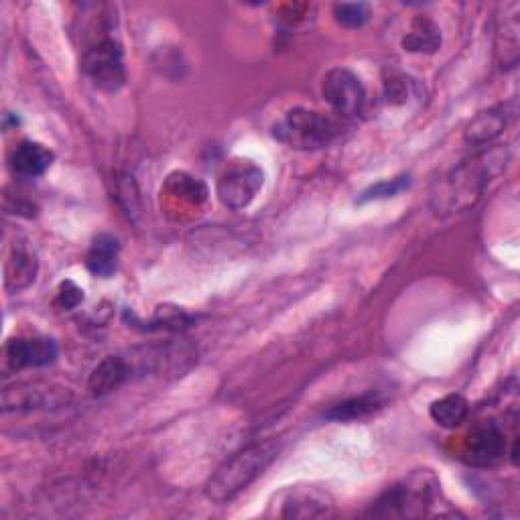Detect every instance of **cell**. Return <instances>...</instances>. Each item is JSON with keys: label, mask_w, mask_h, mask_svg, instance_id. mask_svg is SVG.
Instances as JSON below:
<instances>
[{"label": "cell", "mask_w": 520, "mask_h": 520, "mask_svg": "<svg viewBox=\"0 0 520 520\" xmlns=\"http://www.w3.org/2000/svg\"><path fill=\"white\" fill-rule=\"evenodd\" d=\"M506 453V435L496 421H478L466 435V462L476 468L496 466Z\"/></svg>", "instance_id": "8"}, {"label": "cell", "mask_w": 520, "mask_h": 520, "mask_svg": "<svg viewBox=\"0 0 520 520\" xmlns=\"http://www.w3.org/2000/svg\"><path fill=\"white\" fill-rule=\"evenodd\" d=\"M439 482L431 472H417L403 484L384 492L372 508L374 516H425L435 506Z\"/></svg>", "instance_id": "4"}, {"label": "cell", "mask_w": 520, "mask_h": 520, "mask_svg": "<svg viewBox=\"0 0 520 520\" xmlns=\"http://www.w3.org/2000/svg\"><path fill=\"white\" fill-rule=\"evenodd\" d=\"M72 401V390L53 382H15L3 390V411L59 409Z\"/></svg>", "instance_id": "7"}, {"label": "cell", "mask_w": 520, "mask_h": 520, "mask_svg": "<svg viewBox=\"0 0 520 520\" xmlns=\"http://www.w3.org/2000/svg\"><path fill=\"white\" fill-rule=\"evenodd\" d=\"M431 419L445 429L460 427L470 415V403L462 395H447L429 407Z\"/></svg>", "instance_id": "18"}, {"label": "cell", "mask_w": 520, "mask_h": 520, "mask_svg": "<svg viewBox=\"0 0 520 520\" xmlns=\"http://www.w3.org/2000/svg\"><path fill=\"white\" fill-rule=\"evenodd\" d=\"M5 354L13 370H23L53 364L59 350L51 338H19L7 344Z\"/></svg>", "instance_id": "10"}, {"label": "cell", "mask_w": 520, "mask_h": 520, "mask_svg": "<svg viewBox=\"0 0 520 520\" xmlns=\"http://www.w3.org/2000/svg\"><path fill=\"white\" fill-rule=\"evenodd\" d=\"M334 514V500L328 492L317 488H293L283 500V518H330Z\"/></svg>", "instance_id": "11"}, {"label": "cell", "mask_w": 520, "mask_h": 520, "mask_svg": "<svg viewBox=\"0 0 520 520\" xmlns=\"http://www.w3.org/2000/svg\"><path fill=\"white\" fill-rule=\"evenodd\" d=\"M37 277V256L23 244H17L5 265V285L9 291L27 289Z\"/></svg>", "instance_id": "17"}, {"label": "cell", "mask_w": 520, "mask_h": 520, "mask_svg": "<svg viewBox=\"0 0 520 520\" xmlns=\"http://www.w3.org/2000/svg\"><path fill=\"white\" fill-rule=\"evenodd\" d=\"M336 21L348 29H360L370 19V9L364 3H342L334 7Z\"/></svg>", "instance_id": "24"}, {"label": "cell", "mask_w": 520, "mask_h": 520, "mask_svg": "<svg viewBox=\"0 0 520 520\" xmlns=\"http://www.w3.org/2000/svg\"><path fill=\"white\" fill-rule=\"evenodd\" d=\"M411 183L409 175H401L395 179H384L372 187H368L362 195L358 204H366V202H376V200H388V198H395L401 191H405Z\"/></svg>", "instance_id": "22"}, {"label": "cell", "mask_w": 520, "mask_h": 520, "mask_svg": "<svg viewBox=\"0 0 520 520\" xmlns=\"http://www.w3.org/2000/svg\"><path fill=\"white\" fill-rule=\"evenodd\" d=\"M508 159L504 147H492L466 159L433 185L431 210L437 216H453L474 208L486 187L506 169Z\"/></svg>", "instance_id": "1"}, {"label": "cell", "mask_w": 520, "mask_h": 520, "mask_svg": "<svg viewBox=\"0 0 520 520\" xmlns=\"http://www.w3.org/2000/svg\"><path fill=\"white\" fill-rule=\"evenodd\" d=\"M279 451L281 443L273 437L246 445L210 478L206 484V496L216 504L230 502L277 460Z\"/></svg>", "instance_id": "2"}, {"label": "cell", "mask_w": 520, "mask_h": 520, "mask_svg": "<svg viewBox=\"0 0 520 520\" xmlns=\"http://www.w3.org/2000/svg\"><path fill=\"white\" fill-rule=\"evenodd\" d=\"M273 137L295 151H319L340 137V124L323 112L293 108L273 124Z\"/></svg>", "instance_id": "3"}, {"label": "cell", "mask_w": 520, "mask_h": 520, "mask_svg": "<svg viewBox=\"0 0 520 520\" xmlns=\"http://www.w3.org/2000/svg\"><path fill=\"white\" fill-rule=\"evenodd\" d=\"M439 45H441V31L427 17H419L403 39L405 51H413V53H433L439 49Z\"/></svg>", "instance_id": "20"}, {"label": "cell", "mask_w": 520, "mask_h": 520, "mask_svg": "<svg viewBox=\"0 0 520 520\" xmlns=\"http://www.w3.org/2000/svg\"><path fill=\"white\" fill-rule=\"evenodd\" d=\"M167 191L173 195H181V198L189 204H204L208 198V189L202 181L193 179L187 173H173L167 177Z\"/></svg>", "instance_id": "21"}, {"label": "cell", "mask_w": 520, "mask_h": 520, "mask_svg": "<svg viewBox=\"0 0 520 520\" xmlns=\"http://www.w3.org/2000/svg\"><path fill=\"white\" fill-rule=\"evenodd\" d=\"M84 301V291L74 283V281H63L57 289V297H55V303L61 307V309H76L80 303Z\"/></svg>", "instance_id": "26"}, {"label": "cell", "mask_w": 520, "mask_h": 520, "mask_svg": "<svg viewBox=\"0 0 520 520\" xmlns=\"http://www.w3.org/2000/svg\"><path fill=\"white\" fill-rule=\"evenodd\" d=\"M118 258H120L118 238L112 234H98L88 250L86 267L92 275L100 279H108L118 269Z\"/></svg>", "instance_id": "16"}, {"label": "cell", "mask_w": 520, "mask_h": 520, "mask_svg": "<svg viewBox=\"0 0 520 520\" xmlns=\"http://www.w3.org/2000/svg\"><path fill=\"white\" fill-rule=\"evenodd\" d=\"M386 88V98L388 102L393 104H405L411 96V92L417 88V82L403 76V74H393L390 78H386L384 82Z\"/></svg>", "instance_id": "25"}, {"label": "cell", "mask_w": 520, "mask_h": 520, "mask_svg": "<svg viewBox=\"0 0 520 520\" xmlns=\"http://www.w3.org/2000/svg\"><path fill=\"white\" fill-rule=\"evenodd\" d=\"M116 193H118V200H120V206L124 208L126 216L130 220L139 218L143 212H141V198H139V189H137V183L133 177L128 175H122L118 179V187H116Z\"/></svg>", "instance_id": "23"}, {"label": "cell", "mask_w": 520, "mask_h": 520, "mask_svg": "<svg viewBox=\"0 0 520 520\" xmlns=\"http://www.w3.org/2000/svg\"><path fill=\"white\" fill-rule=\"evenodd\" d=\"M133 376V370H130V364L126 358L122 356H106L90 374L88 386L94 395L102 397L112 393V390L120 388L126 380H130Z\"/></svg>", "instance_id": "14"}, {"label": "cell", "mask_w": 520, "mask_h": 520, "mask_svg": "<svg viewBox=\"0 0 520 520\" xmlns=\"http://www.w3.org/2000/svg\"><path fill=\"white\" fill-rule=\"evenodd\" d=\"M520 5L506 3L496 25V53L502 68H514L520 51Z\"/></svg>", "instance_id": "12"}, {"label": "cell", "mask_w": 520, "mask_h": 520, "mask_svg": "<svg viewBox=\"0 0 520 520\" xmlns=\"http://www.w3.org/2000/svg\"><path fill=\"white\" fill-rule=\"evenodd\" d=\"M84 74L90 82L104 92H118L126 84L124 51L112 37L94 39L82 57Z\"/></svg>", "instance_id": "5"}, {"label": "cell", "mask_w": 520, "mask_h": 520, "mask_svg": "<svg viewBox=\"0 0 520 520\" xmlns=\"http://www.w3.org/2000/svg\"><path fill=\"white\" fill-rule=\"evenodd\" d=\"M380 407H382V399L374 393H366V395L352 397V399H346V401L334 405L328 413H325V419L338 421V423L356 421V419H364V417L376 413Z\"/></svg>", "instance_id": "19"}, {"label": "cell", "mask_w": 520, "mask_h": 520, "mask_svg": "<svg viewBox=\"0 0 520 520\" xmlns=\"http://www.w3.org/2000/svg\"><path fill=\"white\" fill-rule=\"evenodd\" d=\"M510 118H512V112H510L508 104H500V106L480 112L466 128V141L470 145L492 143L494 139H498L502 135V130L508 126Z\"/></svg>", "instance_id": "13"}, {"label": "cell", "mask_w": 520, "mask_h": 520, "mask_svg": "<svg viewBox=\"0 0 520 520\" xmlns=\"http://www.w3.org/2000/svg\"><path fill=\"white\" fill-rule=\"evenodd\" d=\"M53 159H55L53 151L47 149L45 145L35 141H23L21 145L15 147L11 155V167L17 175L33 179L43 175L51 167Z\"/></svg>", "instance_id": "15"}, {"label": "cell", "mask_w": 520, "mask_h": 520, "mask_svg": "<svg viewBox=\"0 0 520 520\" xmlns=\"http://www.w3.org/2000/svg\"><path fill=\"white\" fill-rule=\"evenodd\" d=\"M265 185V171L248 159L228 163L218 179V198L228 210H244Z\"/></svg>", "instance_id": "6"}, {"label": "cell", "mask_w": 520, "mask_h": 520, "mask_svg": "<svg viewBox=\"0 0 520 520\" xmlns=\"http://www.w3.org/2000/svg\"><path fill=\"white\" fill-rule=\"evenodd\" d=\"M321 92L328 104L342 116H356L366 104L364 84L354 72L346 68H336L328 72V76L323 78Z\"/></svg>", "instance_id": "9"}]
</instances>
